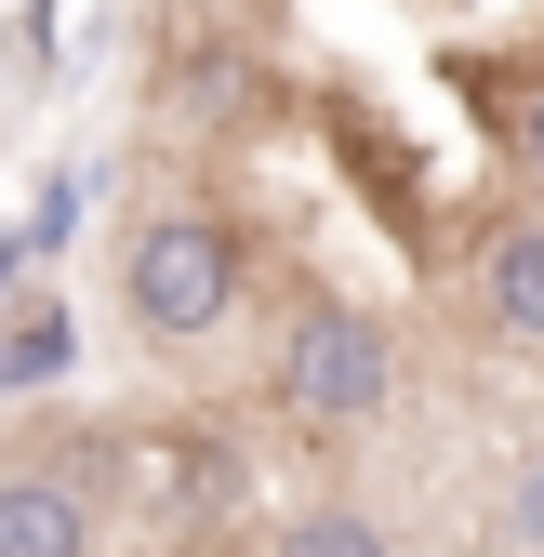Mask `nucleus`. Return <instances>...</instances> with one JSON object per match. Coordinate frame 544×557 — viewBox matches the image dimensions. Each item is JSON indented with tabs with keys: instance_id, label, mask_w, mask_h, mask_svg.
<instances>
[{
	"instance_id": "423d86ee",
	"label": "nucleus",
	"mask_w": 544,
	"mask_h": 557,
	"mask_svg": "<svg viewBox=\"0 0 544 557\" xmlns=\"http://www.w3.org/2000/svg\"><path fill=\"white\" fill-rule=\"evenodd\" d=\"M66 359H81V319L66 306H27L14 332H0V385H53Z\"/></svg>"
},
{
	"instance_id": "f03ea898",
	"label": "nucleus",
	"mask_w": 544,
	"mask_h": 557,
	"mask_svg": "<svg viewBox=\"0 0 544 557\" xmlns=\"http://www.w3.org/2000/svg\"><path fill=\"white\" fill-rule=\"evenodd\" d=\"M265 398H280L293 425H372L398 398V332L372 306H293L280 359H265Z\"/></svg>"
},
{
	"instance_id": "0eeeda50",
	"label": "nucleus",
	"mask_w": 544,
	"mask_h": 557,
	"mask_svg": "<svg viewBox=\"0 0 544 557\" xmlns=\"http://www.w3.org/2000/svg\"><path fill=\"white\" fill-rule=\"evenodd\" d=\"M160 107L173 120H226L239 107V40H186V66L160 81Z\"/></svg>"
},
{
	"instance_id": "6e6552de",
	"label": "nucleus",
	"mask_w": 544,
	"mask_h": 557,
	"mask_svg": "<svg viewBox=\"0 0 544 557\" xmlns=\"http://www.w3.org/2000/svg\"><path fill=\"white\" fill-rule=\"evenodd\" d=\"M265 557H398V544H385L359 505H306V518H293L280 544H265Z\"/></svg>"
},
{
	"instance_id": "9d476101",
	"label": "nucleus",
	"mask_w": 544,
	"mask_h": 557,
	"mask_svg": "<svg viewBox=\"0 0 544 557\" xmlns=\"http://www.w3.org/2000/svg\"><path fill=\"white\" fill-rule=\"evenodd\" d=\"M66 226H81V186H40V213H27V252H53Z\"/></svg>"
},
{
	"instance_id": "1a4fd4ad",
	"label": "nucleus",
	"mask_w": 544,
	"mask_h": 557,
	"mask_svg": "<svg viewBox=\"0 0 544 557\" xmlns=\"http://www.w3.org/2000/svg\"><path fill=\"white\" fill-rule=\"evenodd\" d=\"M505 160L544 186V81H518V120H505Z\"/></svg>"
},
{
	"instance_id": "9b49d317",
	"label": "nucleus",
	"mask_w": 544,
	"mask_h": 557,
	"mask_svg": "<svg viewBox=\"0 0 544 557\" xmlns=\"http://www.w3.org/2000/svg\"><path fill=\"white\" fill-rule=\"evenodd\" d=\"M14 265H27V239H0V293H14Z\"/></svg>"
},
{
	"instance_id": "7ed1b4c3",
	"label": "nucleus",
	"mask_w": 544,
	"mask_h": 557,
	"mask_svg": "<svg viewBox=\"0 0 544 557\" xmlns=\"http://www.w3.org/2000/svg\"><path fill=\"white\" fill-rule=\"evenodd\" d=\"M0 557H94V478L81 465H14L0 478Z\"/></svg>"
},
{
	"instance_id": "39448f33",
	"label": "nucleus",
	"mask_w": 544,
	"mask_h": 557,
	"mask_svg": "<svg viewBox=\"0 0 544 557\" xmlns=\"http://www.w3.org/2000/svg\"><path fill=\"white\" fill-rule=\"evenodd\" d=\"M479 319L505 345H544V226H492V252H479Z\"/></svg>"
},
{
	"instance_id": "f257e3e1",
	"label": "nucleus",
	"mask_w": 544,
	"mask_h": 557,
	"mask_svg": "<svg viewBox=\"0 0 544 557\" xmlns=\"http://www.w3.org/2000/svg\"><path fill=\"white\" fill-rule=\"evenodd\" d=\"M239 278H252L239 226H226V213H186V199L120 239V306H133L147 345H213L226 306H239Z\"/></svg>"
},
{
	"instance_id": "20e7f679",
	"label": "nucleus",
	"mask_w": 544,
	"mask_h": 557,
	"mask_svg": "<svg viewBox=\"0 0 544 557\" xmlns=\"http://www.w3.org/2000/svg\"><path fill=\"white\" fill-rule=\"evenodd\" d=\"M120 465H133V492H147L160 518H226L239 505V451L226 438H133Z\"/></svg>"
}]
</instances>
